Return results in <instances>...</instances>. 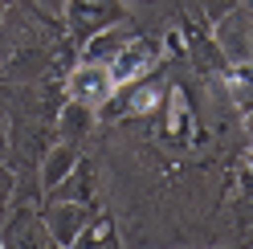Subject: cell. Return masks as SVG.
Returning <instances> with one entry per match:
<instances>
[{"mask_svg": "<svg viewBox=\"0 0 253 249\" xmlns=\"http://www.w3.org/2000/svg\"><path fill=\"white\" fill-rule=\"evenodd\" d=\"M110 90H115V78H110V70H102V66H82L70 78V94L78 102H90V106L106 102Z\"/></svg>", "mask_w": 253, "mask_h": 249, "instance_id": "6da1fadb", "label": "cell"}, {"mask_svg": "<svg viewBox=\"0 0 253 249\" xmlns=\"http://www.w3.org/2000/svg\"><path fill=\"white\" fill-rule=\"evenodd\" d=\"M147 61H151V49H126V53L115 61V66H110V78H115V86H119V82H131V78L143 70Z\"/></svg>", "mask_w": 253, "mask_h": 249, "instance_id": "7a4b0ae2", "label": "cell"}]
</instances>
